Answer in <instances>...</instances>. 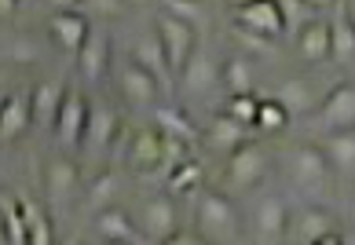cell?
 I'll use <instances>...</instances> for the list:
<instances>
[{"mask_svg":"<svg viewBox=\"0 0 355 245\" xmlns=\"http://www.w3.org/2000/svg\"><path fill=\"white\" fill-rule=\"evenodd\" d=\"M194 220L198 230L213 242V245H231L239 238V212L227 194H216V190H205L198 198V209H194Z\"/></svg>","mask_w":355,"mask_h":245,"instance_id":"cell-1","label":"cell"},{"mask_svg":"<svg viewBox=\"0 0 355 245\" xmlns=\"http://www.w3.org/2000/svg\"><path fill=\"white\" fill-rule=\"evenodd\" d=\"M157 41H162L165 55H168L173 77H180L187 70V62L194 59V51H198V33H194V26L183 22V19H173V15H157Z\"/></svg>","mask_w":355,"mask_h":245,"instance_id":"cell-2","label":"cell"},{"mask_svg":"<svg viewBox=\"0 0 355 245\" xmlns=\"http://www.w3.org/2000/svg\"><path fill=\"white\" fill-rule=\"evenodd\" d=\"M330 169L334 165L326 158V150L315 147V143L297 147L293 158H289V176H293V183L304 187V190H322L326 179H330Z\"/></svg>","mask_w":355,"mask_h":245,"instance_id":"cell-3","label":"cell"},{"mask_svg":"<svg viewBox=\"0 0 355 245\" xmlns=\"http://www.w3.org/2000/svg\"><path fill=\"white\" fill-rule=\"evenodd\" d=\"M264 176H268V154H264V147L245 143L239 150H231V158H227V183L231 187L249 190V187H257Z\"/></svg>","mask_w":355,"mask_h":245,"instance_id":"cell-4","label":"cell"},{"mask_svg":"<svg viewBox=\"0 0 355 245\" xmlns=\"http://www.w3.org/2000/svg\"><path fill=\"white\" fill-rule=\"evenodd\" d=\"M286 230H289V209H286V201L282 198H260L257 201V209H253V235L260 245H275V242H282L286 238Z\"/></svg>","mask_w":355,"mask_h":245,"instance_id":"cell-5","label":"cell"},{"mask_svg":"<svg viewBox=\"0 0 355 245\" xmlns=\"http://www.w3.org/2000/svg\"><path fill=\"white\" fill-rule=\"evenodd\" d=\"M88 121H92V107L85 102L81 92H70L67 102L59 110V121H55V136L62 147H77L88 139Z\"/></svg>","mask_w":355,"mask_h":245,"instance_id":"cell-6","label":"cell"},{"mask_svg":"<svg viewBox=\"0 0 355 245\" xmlns=\"http://www.w3.org/2000/svg\"><path fill=\"white\" fill-rule=\"evenodd\" d=\"M139 227H143V235L154 238L157 245L168 242L173 235H180V230H176V205H173V198H168V194H157V198L143 201Z\"/></svg>","mask_w":355,"mask_h":245,"instance_id":"cell-7","label":"cell"},{"mask_svg":"<svg viewBox=\"0 0 355 245\" xmlns=\"http://www.w3.org/2000/svg\"><path fill=\"white\" fill-rule=\"evenodd\" d=\"M234 26L257 33V37H279L286 30V19H282V8L271 4V0H253V4H242L234 11Z\"/></svg>","mask_w":355,"mask_h":245,"instance_id":"cell-8","label":"cell"},{"mask_svg":"<svg viewBox=\"0 0 355 245\" xmlns=\"http://www.w3.org/2000/svg\"><path fill=\"white\" fill-rule=\"evenodd\" d=\"M319 121H322V128H330V136L334 132H352L355 128V84L345 81L322 99Z\"/></svg>","mask_w":355,"mask_h":245,"instance_id":"cell-9","label":"cell"},{"mask_svg":"<svg viewBox=\"0 0 355 245\" xmlns=\"http://www.w3.org/2000/svg\"><path fill=\"white\" fill-rule=\"evenodd\" d=\"M117 84H121V96L128 107H136V110H147L154 107V99H157V84L154 77L139 66V62H128V66L121 70V77H117Z\"/></svg>","mask_w":355,"mask_h":245,"instance_id":"cell-10","label":"cell"},{"mask_svg":"<svg viewBox=\"0 0 355 245\" xmlns=\"http://www.w3.org/2000/svg\"><path fill=\"white\" fill-rule=\"evenodd\" d=\"M297 55L304 62L330 59L334 55V30H330V22H326V19L308 22L304 30H300V37H297Z\"/></svg>","mask_w":355,"mask_h":245,"instance_id":"cell-11","label":"cell"},{"mask_svg":"<svg viewBox=\"0 0 355 245\" xmlns=\"http://www.w3.org/2000/svg\"><path fill=\"white\" fill-rule=\"evenodd\" d=\"M162 161H165V136L154 132V128H136L132 139H128V165L154 169Z\"/></svg>","mask_w":355,"mask_h":245,"instance_id":"cell-12","label":"cell"},{"mask_svg":"<svg viewBox=\"0 0 355 245\" xmlns=\"http://www.w3.org/2000/svg\"><path fill=\"white\" fill-rule=\"evenodd\" d=\"M51 37L59 41V48L81 51L92 37V26L81 11H59V15H51Z\"/></svg>","mask_w":355,"mask_h":245,"instance_id":"cell-13","label":"cell"},{"mask_svg":"<svg viewBox=\"0 0 355 245\" xmlns=\"http://www.w3.org/2000/svg\"><path fill=\"white\" fill-rule=\"evenodd\" d=\"M67 96H70V92H67L59 81H41V84L33 88V96H30L33 121H37V125H55L62 102H67Z\"/></svg>","mask_w":355,"mask_h":245,"instance_id":"cell-14","label":"cell"},{"mask_svg":"<svg viewBox=\"0 0 355 245\" xmlns=\"http://www.w3.org/2000/svg\"><path fill=\"white\" fill-rule=\"evenodd\" d=\"M136 62L143 70H147L157 84H173V66H168V55H165V48L162 41H157V33L154 37H139L136 41Z\"/></svg>","mask_w":355,"mask_h":245,"instance_id":"cell-15","label":"cell"},{"mask_svg":"<svg viewBox=\"0 0 355 245\" xmlns=\"http://www.w3.org/2000/svg\"><path fill=\"white\" fill-rule=\"evenodd\" d=\"M77 70H81L88 81H99V77L110 70V37L107 33L88 37V44L77 51Z\"/></svg>","mask_w":355,"mask_h":245,"instance_id":"cell-16","label":"cell"},{"mask_svg":"<svg viewBox=\"0 0 355 245\" xmlns=\"http://www.w3.org/2000/svg\"><path fill=\"white\" fill-rule=\"evenodd\" d=\"M96 230L103 235V242H117V245H139L143 242L136 224L128 220V212H121V209L96 212Z\"/></svg>","mask_w":355,"mask_h":245,"instance_id":"cell-17","label":"cell"},{"mask_svg":"<svg viewBox=\"0 0 355 245\" xmlns=\"http://www.w3.org/2000/svg\"><path fill=\"white\" fill-rule=\"evenodd\" d=\"M180 81H183V88L187 92H194V96H202V92H209L216 81H223V77L216 73V62L209 59V51H194V59L187 62V70L180 73Z\"/></svg>","mask_w":355,"mask_h":245,"instance_id":"cell-18","label":"cell"},{"mask_svg":"<svg viewBox=\"0 0 355 245\" xmlns=\"http://www.w3.org/2000/svg\"><path fill=\"white\" fill-rule=\"evenodd\" d=\"M33 121V107L26 96H8L4 99V118H0V139L11 143V139H19L26 128Z\"/></svg>","mask_w":355,"mask_h":245,"instance_id":"cell-19","label":"cell"},{"mask_svg":"<svg viewBox=\"0 0 355 245\" xmlns=\"http://www.w3.org/2000/svg\"><path fill=\"white\" fill-rule=\"evenodd\" d=\"M117 132H121V121H117V110L107 107V102H99V107H92V121H88V143L96 150H107Z\"/></svg>","mask_w":355,"mask_h":245,"instance_id":"cell-20","label":"cell"},{"mask_svg":"<svg viewBox=\"0 0 355 245\" xmlns=\"http://www.w3.org/2000/svg\"><path fill=\"white\" fill-rule=\"evenodd\" d=\"M330 30H334V59L337 62H355V22L348 15V4H337L334 8V22H330Z\"/></svg>","mask_w":355,"mask_h":245,"instance_id":"cell-21","label":"cell"},{"mask_svg":"<svg viewBox=\"0 0 355 245\" xmlns=\"http://www.w3.org/2000/svg\"><path fill=\"white\" fill-rule=\"evenodd\" d=\"M154 125H157V132H162V136L180 139V143H194V132H198L194 121L183 110H176V107H157L154 110Z\"/></svg>","mask_w":355,"mask_h":245,"instance_id":"cell-22","label":"cell"},{"mask_svg":"<svg viewBox=\"0 0 355 245\" xmlns=\"http://www.w3.org/2000/svg\"><path fill=\"white\" fill-rule=\"evenodd\" d=\"M0 209H4V238L8 245H30V224H26L22 201L15 194H0Z\"/></svg>","mask_w":355,"mask_h":245,"instance_id":"cell-23","label":"cell"},{"mask_svg":"<svg viewBox=\"0 0 355 245\" xmlns=\"http://www.w3.org/2000/svg\"><path fill=\"white\" fill-rule=\"evenodd\" d=\"M326 235H334V216L326 209H304L297 216V245H315Z\"/></svg>","mask_w":355,"mask_h":245,"instance_id":"cell-24","label":"cell"},{"mask_svg":"<svg viewBox=\"0 0 355 245\" xmlns=\"http://www.w3.org/2000/svg\"><path fill=\"white\" fill-rule=\"evenodd\" d=\"M245 136H249V125L227 118V114H216L213 125H209V139H213L216 147H231V150H239V147H245Z\"/></svg>","mask_w":355,"mask_h":245,"instance_id":"cell-25","label":"cell"},{"mask_svg":"<svg viewBox=\"0 0 355 245\" xmlns=\"http://www.w3.org/2000/svg\"><path fill=\"white\" fill-rule=\"evenodd\" d=\"M81 176H77V165L67 161V158H51L48 161V190L51 198H67L70 190H77Z\"/></svg>","mask_w":355,"mask_h":245,"instance_id":"cell-26","label":"cell"},{"mask_svg":"<svg viewBox=\"0 0 355 245\" xmlns=\"http://www.w3.org/2000/svg\"><path fill=\"white\" fill-rule=\"evenodd\" d=\"M220 77H223V84L231 88V96H253V62L249 59H227L220 66Z\"/></svg>","mask_w":355,"mask_h":245,"instance_id":"cell-27","label":"cell"},{"mask_svg":"<svg viewBox=\"0 0 355 245\" xmlns=\"http://www.w3.org/2000/svg\"><path fill=\"white\" fill-rule=\"evenodd\" d=\"M326 158L337 172H352L355 169V132H334L330 139L322 143Z\"/></svg>","mask_w":355,"mask_h":245,"instance_id":"cell-28","label":"cell"},{"mask_svg":"<svg viewBox=\"0 0 355 245\" xmlns=\"http://www.w3.org/2000/svg\"><path fill=\"white\" fill-rule=\"evenodd\" d=\"M117 190H121V172H114V169L103 172L99 179H92V187H88V209H96V212L114 209Z\"/></svg>","mask_w":355,"mask_h":245,"instance_id":"cell-29","label":"cell"},{"mask_svg":"<svg viewBox=\"0 0 355 245\" xmlns=\"http://www.w3.org/2000/svg\"><path fill=\"white\" fill-rule=\"evenodd\" d=\"M19 201H22L26 224H30V245H55V242H51V224H48V216L37 209L30 198H19Z\"/></svg>","mask_w":355,"mask_h":245,"instance_id":"cell-30","label":"cell"},{"mask_svg":"<svg viewBox=\"0 0 355 245\" xmlns=\"http://www.w3.org/2000/svg\"><path fill=\"white\" fill-rule=\"evenodd\" d=\"M260 102H264V99H257V96H231L227 107H223V114H227V118H234V121H242V125H249V128H257Z\"/></svg>","mask_w":355,"mask_h":245,"instance_id":"cell-31","label":"cell"},{"mask_svg":"<svg viewBox=\"0 0 355 245\" xmlns=\"http://www.w3.org/2000/svg\"><path fill=\"white\" fill-rule=\"evenodd\" d=\"M202 183V161L191 158L187 165H180V169H173V176H168V194H183V190H194Z\"/></svg>","mask_w":355,"mask_h":245,"instance_id":"cell-32","label":"cell"},{"mask_svg":"<svg viewBox=\"0 0 355 245\" xmlns=\"http://www.w3.org/2000/svg\"><path fill=\"white\" fill-rule=\"evenodd\" d=\"M286 125H289V110L282 107L279 99H264V102H260V118H257L260 132H286Z\"/></svg>","mask_w":355,"mask_h":245,"instance_id":"cell-33","label":"cell"},{"mask_svg":"<svg viewBox=\"0 0 355 245\" xmlns=\"http://www.w3.org/2000/svg\"><path fill=\"white\" fill-rule=\"evenodd\" d=\"M275 99H279L289 114H293V110H308V107H311V88L293 77V81H286L279 92H275Z\"/></svg>","mask_w":355,"mask_h":245,"instance_id":"cell-34","label":"cell"},{"mask_svg":"<svg viewBox=\"0 0 355 245\" xmlns=\"http://www.w3.org/2000/svg\"><path fill=\"white\" fill-rule=\"evenodd\" d=\"M165 15H173V19H183V22H198V19H205V8L202 4H194V0H165Z\"/></svg>","mask_w":355,"mask_h":245,"instance_id":"cell-35","label":"cell"},{"mask_svg":"<svg viewBox=\"0 0 355 245\" xmlns=\"http://www.w3.org/2000/svg\"><path fill=\"white\" fill-rule=\"evenodd\" d=\"M234 37L245 44V48H253V51H271L268 44H264V37H257V33H249V30H242V26H234Z\"/></svg>","mask_w":355,"mask_h":245,"instance_id":"cell-36","label":"cell"},{"mask_svg":"<svg viewBox=\"0 0 355 245\" xmlns=\"http://www.w3.org/2000/svg\"><path fill=\"white\" fill-rule=\"evenodd\" d=\"M279 8H282V19H286V26H289V22H297V19L308 11L304 4H300V0H279Z\"/></svg>","mask_w":355,"mask_h":245,"instance_id":"cell-37","label":"cell"},{"mask_svg":"<svg viewBox=\"0 0 355 245\" xmlns=\"http://www.w3.org/2000/svg\"><path fill=\"white\" fill-rule=\"evenodd\" d=\"M11 59H37V48L26 41V37H19V41H11Z\"/></svg>","mask_w":355,"mask_h":245,"instance_id":"cell-38","label":"cell"},{"mask_svg":"<svg viewBox=\"0 0 355 245\" xmlns=\"http://www.w3.org/2000/svg\"><path fill=\"white\" fill-rule=\"evenodd\" d=\"M162 245H202L198 238H191V235H173L168 242H162Z\"/></svg>","mask_w":355,"mask_h":245,"instance_id":"cell-39","label":"cell"},{"mask_svg":"<svg viewBox=\"0 0 355 245\" xmlns=\"http://www.w3.org/2000/svg\"><path fill=\"white\" fill-rule=\"evenodd\" d=\"M15 11H19V4H15V0H0V15H4V19H11Z\"/></svg>","mask_w":355,"mask_h":245,"instance_id":"cell-40","label":"cell"},{"mask_svg":"<svg viewBox=\"0 0 355 245\" xmlns=\"http://www.w3.org/2000/svg\"><path fill=\"white\" fill-rule=\"evenodd\" d=\"M315 245H345V238H340L337 230H334V235H326V238H319V242H315Z\"/></svg>","mask_w":355,"mask_h":245,"instance_id":"cell-41","label":"cell"},{"mask_svg":"<svg viewBox=\"0 0 355 245\" xmlns=\"http://www.w3.org/2000/svg\"><path fill=\"white\" fill-rule=\"evenodd\" d=\"M348 15H352V22H355V4H348Z\"/></svg>","mask_w":355,"mask_h":245,"instance_id":"cell-42","label":"cell"},{"mask_svg":"<svg viewBox=\"0 0 355 245\" xmlns=\"http://www.w3.org/2000/svg\"><path fill=\"white\" fill-rule=\"evenodd\" d=\"M352 224H355V198H352Z\"/></svg>","mask_w":355,"mask_h":245,"instance_id":"cell-43","label":"cell"},{"mask_svg":"<svg viewBox=\"0 0 355 245\" xmlns=\"http://www.w3.org/2000/svg\"><path fill=\"white\" fill-rule=\"evenodd\" d=\"M62 245H81V242H70V238H67V242H62Z\"/></svg>","mask_w":355,"mask_h":245,"instance_id":"cell-44","label":"cell"},{"mask_svg":"<svg viewBox=\"0 0 355 245\" xmlns=\"http://www.w3.org/2000/svg\"><path fill=\"white\" fill-rule=\"evenodd\" d=\"M99 245H117V242H99Z\"/></svg>","mask_w":355,"mask_h":245,"instance_id":"cell-45","label":"cell"}]
</instances>
